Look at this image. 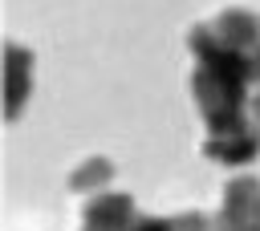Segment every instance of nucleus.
<instances>
[{"label":"nucleus","mask_w":260,"mask_h":231,"mask_svg":"<svg viewBox=\"0 0 260 231\" xmlns=\"http://www.w3.org/2000/svg\"><path fill=\"white\" fill-rule=\"evenodd\" d=\"M219 227L223 231H260V182L256 178H240L228 186Z\"/></svg>","instance_id":"f257e3e1"},{"label":"nucleus","mask_w":260,"mask_h":231,"mask_svg":"<svg viewBox=\"0 0 260 231\" xmlns=\"http://www.w3.org/2000/svg\"><path fill=\"white\" fill-rule=\"evenodd\" d=\"M138 211L126 195H110V190H98L89 203H85V227H98V231H126L134 227Z\"/></svg>","instance_id":"f03ea898"},{"label":"nucleus","mask_w":260,"mask_h":231,"mask_svg":"<svg viewBox=\"0 0 260 231\" xmlns=\"http://www.w3.org/2000/svg\"><path fill=\"white\" fill-rule=\"evenodd\" d=\"M28 77H32V53L20 45L4 49V113L16 118L24 97H28Z\"/></svg>","instance_id":"7ed1b4c3"},{"label":"nucleus","mask_w":260,"mask_h":231,"mask_svg":"<svg viewBox=\"0 0 260 231\" xmlns=\"http://www.w3.org/2000/svg\"><path fill=\"white\" fill-rule=\"evenodd\" d=\"M203 150H207V158H215V162L240 166V162H248V158H256V154H260V134H256L252 126L232 130V134H211Z\"/></svg>","instance_id":"20e7f679"},{"label":"nucleus","mask_w":260,"mask_h":231,"mask_svg":"<svg viewBox=\"0 0 260 231\" xmlns=\"http://www.w3.org/2000/svg\"><path fill=\"white\" fill-rule=\"evenodd\" d=\"M211 32H215L223 45L244 49V53H252V49L260 45V20H256L252 12H244V8H228V12L211 24Z\"/></svg>","instance_id":"39448f33"},{"label":"nucleus","mask_w":260,"mask_h":231,"mask_svg":"<svg viewBox=\"0 0 260 231\" xmlns=\"http://www.w3.org/2000/svg\"><path fill=\"white\" fill-rule=\"evenodd\" d=\"M106 178H110V162H106V158H89V166H85L81 174H73L69 186H73V190H85V186H98V182H106Z\"/></svg>","instance_id":"423d86ee"},{"label":"nucleus","mask_w":260,"mask_h":231,"mask_svg":"<svg viewBox=\"0 0 260 231\" xmlns=\"http://www.w3.org/2000/svg\"><path fill=\"white\" fill-rule=\"evenodd\" d=\"M130 231H183V227H179V215H175V219H150V215H138Z\"/></svg>","instance_id":"0eeeda50"},{"label":"nucleus","mask_w":260,"mask_h":231,"mask_svg":"<svg viewBox=\"0 0 260 231\" xmlns=\"http://www.w3.org/2000/svg\"><path fill=\"white\" fill-rule=\"evenodd\" d=\"M252 109H256V113H260V93H256V97H252Z\"/></svg>","instance_id":"6e6552de"},{"label":"nucleus","mask_w":260,"mask_h":231,"mask_svg":"<svg viewBox=\"0 0 260 231\" xmlns=\"http://www.w3.org/2000/svg\"><path fill=\"white\" fill-rule=\"evenodd\" d=\"M85 231H98V227H85Z\"/></svg>","instance_id":"1a4fd4ad"}]
</instances>
